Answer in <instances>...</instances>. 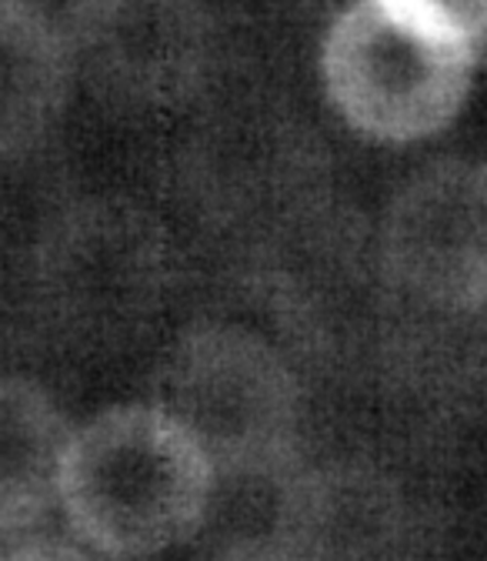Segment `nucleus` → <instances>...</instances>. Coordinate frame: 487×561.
<instances>
[{
  "instance_id": "nucleus-3",
  "label": "nucleus",
  "mask_w": 487,
  "mask_h": 561,
  "mask_svg": "<svg viewBox=\"0 0 487 561\" xmlns=\"http://www.w3.org/2000/svg\"><path fill=\"white\" fill-rule=\"evenodd\" d=\"M321 64L347 124L374 140L407 145L457 117L474 50L387 0H358L331 24Z\"/></svg>"
},
{
  "instance_id": "nucleus-10",
  "label": "nucleus",
  "mask_w": 487,
  "mask_h": 561,
  "mask_svg": "<svg viewBox=\"0 0 487 561\" xmlns=\"http://www.w3.org/2000/svg\"><path fill=\"white\" fill-rule=\"evenodd\" d=\"M0 561H94V558L71 541L44 538V541H27L8 554H0Z\"/></svg>"
},
{
  "instance_id": "nucleus-4",
  "label": "nucleus",
  "mask_w": 487,
  "mask_h": 561,
  "mask_svg": "<svg viewBox=\"0 0 487 561\" xmlns=\"http://www.w3.org/2000/svg\"><path fill=\"white\" fill-rule=\"evenodd\" d=\"M384 251L404 285L438 308L487 311V161H448L391 207Z\"/></svg>"
},
{
  "instance_id": "nucleus-9",
  "label": "nucleus",
  "mask_w": 487,
  "mask_h": 561,
  "mask_svg": "<svg viewBox=\"0 0 487 561\" xmlns=\"http://www.w3.org/2000/svg\"><path fill=\"white\" fill-rule=\"evenodd\" d=\"M387 4L457 37L474 54L487 44V0H387Z\"/></svg>"
},
{
  "instance_id": "nucleus-11",
  "label": "nucleus",
  "mask_w": 487,
  "mask_h": 561,
  "mask_svg": "<svg viewBox=\"0 0 487 561\" xmlns=\"http://www.w3.org/2000/svg\"><path fill=\"white\" fill-rule=\"evenodd\" d=\"M207 561H285L281 551L270 545V538H251V541H231L214 558Z\"/></svg>"
},
{
  "instance_id": "nucleus-6",
  "label": "nucleus",
  "mask_w": 487,
  "mask_h": 561,
  "mask_svg": "<svg viewBox=\"0 0 487 561\" xmlns=\"http://www.w3.org/2000/svg\"><path fill=\"white\" fill-rule=\"evenodd\" d=\"M60 408L24 378H0V531L37 525L60 502L71 445Z\"/></svg>"
},
{
  "instance_id": "nucleus-8",
  "label": "nucleus",
  "mask_w": 487,
  "mask_h": 561,
  "mask_svg": "<svg viewBox=\"0 0 487 561\" xmlns=\"http://www.w3.org/2000/svg\"><path fill=\"white\" fill-rule=\"evenodd\" d=\"M101 31L117 41V57L137 81H171L194 60L197 24L181 0H97Z\"/></svg>"
},
{
  "instance_id": "nucleus-2",
  "label": "nucleus",
  "mask_w": 487,
  "mask_h": 561,
  "mask_svg": "<svg viewBox=\"0 0 487 561\" xmlns=\"http://www.w3.org/2000/svg\"><path fill=\"white\" fill-rule=\"evenodd\" d=\"M158 408L218 478H285L301 442L298 375L264 337L234 324L184 334L164 362Z\"/></svg>"
},
{
  "instance_id": "nucleus-7",
  "label": "nucleus",
  "mask_w": 487,
  "mask_h": 561,
  "mask_svg": "<svg viewBox=\"0 0 487 561\" xmlns=\"http://www.w3.org/2000/svg\"><path fill=\"white\" fill-rule=\"evenodd\" d=\"M67 50L57 27L24 0H0V154L31 145L57 117Z\"/></svg>"
},
{
  "instance_id": "nucleus-1",
  "label": "nucleus",
  "mask_w": 487,
  "mask_h": 561,
  "mask_svg": "<svg viewBox=\"0 0 487 561\" xmlns=\"http://www.w3.org/2000/svg\"><path fill=\"white\" fill-rule=\"evenodd\" d=\"M214 468L158 404H120L71 435L60 471L78 538L120 561L187 541L214 499Z\"/></svg>"
},
{
  "instance_id": "nucleus-5",
  "label": "nucleus",
  "mask_w": 487,
  "mask_h": 561,
  "mask_svg": "<svg viewBox=\"0 0 487 561\" xmlns=\"http://www.w3.org/2000/svg\"><path fill=\"white\" fill-rule=\"evenodd\" d=\"M267 538L285 561H410L414 525L397 481L344 458L285 474Z\"/></svg>"
}]
</instances>
